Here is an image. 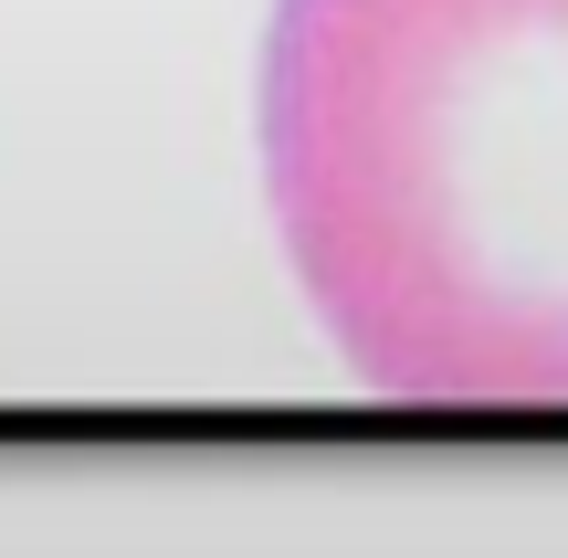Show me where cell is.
I'll list each match as a JSON object with an SVG mask.
<instances>
[{
    "mask_svg": "<svg viewBox=\"0 0 568 558\" xmlns=\"http://www.w3.org/2000/svg\"><path fill=\"white\" fill-rule=\"evenodd\" d=\"M264 180L368 390L568 412V0H274Z\"/></svg>",
    "mask_w": 568,
    "mask_h": 558,
    "instance_id": "obj_1",
    "label": "cell"
}]
</instances>
